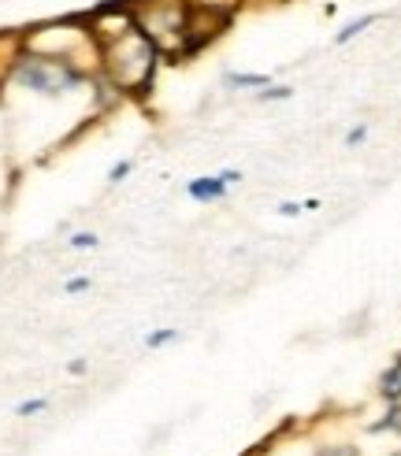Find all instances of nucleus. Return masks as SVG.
<instances>
[{"label":"nucleus","mask_w":401,"mask_h":456,"mask_svg":"<svg viewBox=\"0 0 401 456\" xmlns=\"http://www.w3.org/2000/svg\"><path fill=\"white\" fill-rule=\"evenodd\" d=\"M372 23H375V15H361V19H353V23L345 26V30H338V37H334V41H338V45H345V41H353L357 34H361V30H368Z\"/></svg>","instance_id":"9d476101"},{"label":"nucleus","mask_w":401,"mask_h":456,"mask_svg":"<svg viewBox=\"0 0 401 456\" xmlns=\"http://www.w3.org/2000/svg\"><path fill=\"white\" fill-rule=\"evenodd\" d=\"M90 286H93V282L85 278V275H74V278H67V282H63V293H67V297H74V293H85Z\"/></svg>","instance_id":"4468645a"},{"label":"nucleus","mask_w":401,"mask_h":456,"mask_svg":"<svg viewBox=\"0 0 401 456\" xmlns=\"http://www.w3.org/2000/svg\"><path fill=\"white\" fill-rule=\"evenodd\" d=\"M45 408H49V397H30V400H23V405L15 408V416L30 419V416H38V412H45Z\"/></svg>","instance_id":"f8f14e48"},{"label":"nucleus","mask_w":401,"mask_h":456,"mask_svg":"<svg viewBox=\"0 0 401 456\" xmlns=\"http://www.w3.org/2000/svg\"><path fill=\"white\" fill-rule=\"evenodd\" d=\"M223 82H227V90H264V85H272V74H238V71H231Z\"/></svg>","instance_id":"423d86ee"},{"label":"nucleus","mask_w":401,"mask_h":456,"mask_svg":"<svg viewBox=\"0 0 401 456\" xmlns=\"http://www.w3.org/2000/svg\"><path fill=\"white\" fill-rule=\"evenodd\" d=\"M279 215H283V219H294V215H301V212H305V208H301V204L297 201H283V204H279V208H275Z\"/></svg>","instance_id":"dca6fc26"},{"label":"nucleus","mask_w":401,"mask_h":456,"mask_svg":"<svg viewBox=\"0 0 401 456\" xmlns=\"http://www.w3.org/2000/svg\"><path fill=\"white\" fill-rule=\"evenodd\" d=\"M4 85L23 96H34V101H67V96L90 90L93 74L74 67V63H63V60H49V56H38V52H19L8 63Z\"/></svg>","instance_id":"f03ea898"},{"label":"nucleus","mask_w":401,"mask_h":456,"mask_svg":"<svg viewBox=\"0 0 401 456\" xmlns=\"http://www.w3.org/2000/svg\"><path fill=\"white\" fill-rule=\"evenodd\" d=\"M171 341H179L175 327H160L153 334H145V349H164V345H171Z\"/></svg>","instance_id":"6e6552de"},{"label":"nucleus","mask_w":401,"mask_h":456,"mask_svg":"<svg viewBox=\"0 0 401 456\" xmlns=\"http://www.w3.org/2000/svg\"><path fill=\"white\" fill-rule=\"evenodd\" d=\"M372 434H401V400H394L386 408V416L372 423Z\"/></svg>","instance_id":"0eeeda50"},{"label":"nucleus","mask_w":401,"mask_h":456,"mask_svg":"<svg viewBox=\"0 0 401 456\" xmlns=\"http://www.w3.org/2000/svg\"><path fill=\"white\" fill-rule=\"evenodd\" d=\"M294 90L290 85H264V90H256V101L260 104H275V101H290Z\"/></svg>","instance_id":"1a4fd4ad"},{"label":"nucleus","mask_w":401,"mask_h":456,"mask_svg":"<svg viewBox=\"0 0 401 456\" xmlns=\"http://www.w3.org/2000/svg\"><path fill=\"white\" fill-rule=\"evenodd\" d=\"M242 182V171H220V175H204V178H190L186 182V197H193L197 204H215L227 197V189Z\"/></svg>","instance_id":"20e7f679"},{"label":"nucleus","mask_w":401,"mask_h":456,"mask_svg":"<svg viewBox=\"0 0 401 456\" xmlns=\"http://www.w3.org/2000/svg\"><path fill=\"white\" fill-rule=\"evenodd\" d=\"M130 19L142 34L153 41L160 56H190V23L193 4L190 0H130Z\"/></svg>","instance_id":"7ed1b4c3"},{"label":"nucleus","mask_w":401,"mask_h":456,"mask_svg":"<svg viewBox=\"0 0 401 456\" xmlns=\"http://www.w3.org/2000/svg\"><path fill=\"white\" fill-rule=\"evenodd\" d=\"M364 137H368V126H353L350 134H345V149H357Z\"/></svg>","instance_id":"2eb2a0df"},{"label":"nucleus","mask_w":401,"mask_h":456,"mask_svg":"<svg viewBox=\"0 0 401 456\" xmlns=\"http://www.w3.org/2000/svg\"><path fill=\"white\" fill-rule=\"evenodd\" d=\"M67 245H71V248H82V253H85V248H97V245H101V237H97L93 230H79V234L67 237Z\"/></svg>","instance_id":"9b49d317"},{"label":"nucleus","mask_w":401,"mask_h":456,"mask_svg":"<svg viewBox=\"0 0 401 456\" xmlns=\"http://www.w3.org/2000/svg\"><path fill=\"white\" fill-rule=\"evenodd\" d=\"M130 171H134V160H119V164L108 171V186H119V182H126Z\"/></svg>","instance_id":"ddd939ff"},{"label":"nucleus","mask_w":401,"mask_h":456,"mask_svg":"<svg viewBox=\"0 0 401 456\" xmlns=\"http://www.w3.org/2000/svg\"><path fill=\"white\" fill-rule=\"evenodd\" d=\"M85 23H90V34L97 41V71H101L104 85H112V90L123 93V96L149 93L160 52L153 49V41L134 26L130 8L126 4L101 8V12L90 15Z\"/></svg>","instance_id":"f257e3e1"},{"label":"nucleus","mask_w":401,"mask_h":456,"mask_svg":"<svg viewBox=\"0 0 401 456\" xmlns=\"http://www.w3.org/2000/svg\"><path fill=\"white\" fill-rule=\"evenodd\" d=\"M67 371H71V375H82V371H85V360H71Z\"/></svg>","instance_id":"f3484780"},{"label":"nucleus","mask_w":401,"mask_h":456,"mask_svg":"<svg viewBox=\"0 0 401 456\" xmlns=\"http://www.w3.org/2000/svg\"><path fill=\"white\" fill-rule=\"evenodd\" d=\"M379 397H383L386 405H394V400H401V356H398V360L386 367L383 375H379Z\"/></svg>","instance_id":"39448f33"}]
</instances>
